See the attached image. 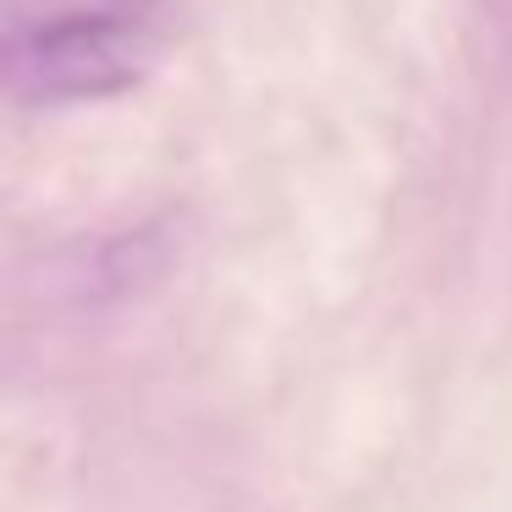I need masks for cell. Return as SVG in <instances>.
<instances>
[{
    "label": "cell",
    "instance_id": "6da1fadb",
    "mask_svg": "<svg viewBox=\"0 0 512 512\" xmlns=\"http://www.w3.org/2000/svg\"><path fill=\"white\" fill-rule=\"evenodd\" d=\"M0 78L28 100H100L144 78V28L127 17H56L0 45Z\"/></svg>",
    "mask_w": 512,
    "mask_h": 512
}]
</instances>
